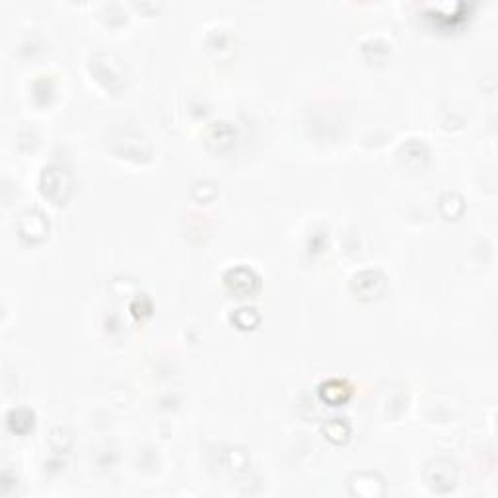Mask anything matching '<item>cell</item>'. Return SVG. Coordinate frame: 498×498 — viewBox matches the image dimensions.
Listing matches in <instances>:
<instances>
[{
	"label": "cell",
	"mask_w": 498,
	"mask_h": 498,
	"mask_svg": "<svg viewBox=\"0 0 498 498\" xmlns=\"http://www.w3.org/2000/svg\"><path fill=\"white\" fill-rule=\"evenodd\" d=\"M226 286L236 294H251L259 286L257 275L248 267H234L224 275Z\"/></svg>",
	"instance_id": "obj_1"
},
{
	"label": "cell",
	"mask_w": 498,
	"mask_h": 498,
	"mask_svg": "<svg viewBox=\"0 0 498 498\" xmlns=\"http://www.w3.org/2000/svg\"><path fill=\"white\" fill-rule=\"evenodd\" d=\"M41 189L49 199L53 201H61L63 199V191L68 189V185L65 181V174L56 167H45L43 176H41Z\"/></svg>",
	"instance_id": "obj_2"
},
{
	"label": "cell",
	"mask_w": 498,
	"mask_h": 498,
	"mask_svg": "<svg viewBox=\"0 0 498 498\" xmlns=\"http://www.w3.org/2000/svg\"><path fill=\"white\" fill-rule=\"evenodd\" d=\"M319 393H322L323 399L329 401V403H341V401H345V399L349 397L351 388H349L347 382H341V379H329V382L323 384L322 389H319Z\"/></svg>",
	"instance_id": "obj_3"
},
{
	"label": "cell",
	"mask_w": 498,
	"mask_h": 498,
	"mask_svg": "<svg viewBox=\"0 0 498 498\" xmlns=\"http://www.w3.org/2000/svg\"><path fill=\"white\" fill-rule=\"evenodd\" d=\"M22 425L29 426L33 425V415L28 409H12L8 413V426L14 432H26V428Z\"/></svg>",
	"instance_id": "obj_4"
}]
</instances>
